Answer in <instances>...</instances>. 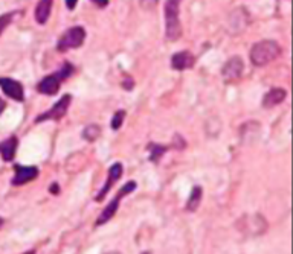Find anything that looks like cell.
I'll return each mask as SVG.
<instances>
[{"mask_svg": "<svg viewBox=\"0 0 293 254\" xmlns=\"http://www.w3.org/2000/svg\"><path fill=\"white\" fill-rule=\"evenodd\" d=\"M281 46L275 40H263L255 43L251 52H249V58L255 67H263L272 61H275L281 55Z\"/></svg>", "mask_w": 293, "mask_h": 254, "instance_id": "cell-1", "label": "cell"}, {"mask_svg": "<svg viewBox=\"0 0 293 254\" xmlns=\"http://www.w3.org/2000/svg\"><path fill=\"white\" fill-rule=\"evenodd\" d=\"M75 72V67L73 64L69 63V61H64L61 67L52 75H48L45 76L37 85V90L38 93L41 95H46V96H55L60 90V87L63 84V81H66L68 78L73 75Z\"/></svg>", "mask_w": 293, "mask_h": 254, "instance_id": "cell-2", "label": "cell"}, {"mask_svg": "<svg viewBox=\"0 0 293 254\" xmlns=\"http://www.w3.org/2000/svg\"><path fill=\"white\" fill-rule=\"evenodd\" d=\"M180 2L182 0H165V38L168 41H176L182 37Z\"/></svg>", "mask_w": 293, "mask_h": 254, "instance_id": "cell-3", "label": "cell"}, {"mask_svg": "<svg viewBox=\"0 0 293 254\" xmlns=\"http://www.w3.org/2000/svg\"><path fill=\"white\" fill-rule=\"evenodd\" d=\"M136 187H138L136 181H128V183H125V184L122 186V189L116 193V196L113 198V200L104 207V210L101 212V215L98 216V219L95 221V227H101V225L107 224L108 221H110V219L116 215L118 208H119V203H121L122 198L127 196V195H130V193H133V192L136 190Z\"/></svg>", "mask_w": 293, "mask_h": 254, "instance_id": "cell-4", "label": "cell"}, {"mask_svg": "<svg viewBox=\"0 0 293 254\" xmlns=\"http://www.w3.org/2000/svg\"><path fill=\"white\" fill-rule=\"evenodd\" d=\"M86 29L81 28V26H73V28H69L64 34L58 38L57 41V50L64 53L70 49H78L81 48L84 41H86Z\"/></svg>", "mask_w": 293, "mask_h": 254, "instance_id": "cell-5", "label": "cell"}, {"mask_svg": "<svg viewBox=\"0 0 293 254\" xmlns=\"http://www.w3.org/2000/svg\"><path fill=\"white\" fill-rule=\"evenodd\" d=\"M70 104H72V96L69 93L61 96L60 101H57L55 104H53V107L51 110H48V111L38 114L35 117L34 122L35 124H41V122H46V120H60V119H63L64 116L68 114Z\"/></svg>", "mask_w": 293, "mask_h": 254, "instance_id": "cell-6", "label": "cell"}, {"mask_svg": "<svg viewBox=\"0 0 293 254\" xmlns=\"http://www.w3.org/2000/svg\"><path fill=\"white\" fill-rule=\"evenodd\" d=\"M244 72V63L243 60L235 55L231 60H227L222 67V78L224 82H237L243 76Z\"/></svg>", "mask_w": 293, "mask_h": 254, "instance_id": "cell-7", "label": "cell"}, {"mask_svg": "<svg viewBox=\"0 0 293 254\" xmlns=\"http://www.w3.org/2000/svg\"><path fill=\"white\" fill-rule=\"evenodd\" d=\"M122 174H124L122 163H121V161H115L112 166H110V169H108L107 180H105V183H104V186H103V189L100 190V193L95 196V201L101 203L104 198H105V195L108 193V190H110L112 187H113V184L122 176Z\"/></svg>", "mask_w": 293, "mask_h": 254, "instance_id": "cell-8", "label": "cell"}, {"mask_svg": "<svg viewBox=\"0 0 293 254\" xmlns=\"http://www.w3.org/2000/svg\"><path fill=\"white\" fill-rule=\"evenodd\" d=\"M0 88L8 97L17 102H25V88L20 81L13 78H0Z\"/></svg>", "mask_w": 293, "mask_h": 254, "instance_id": "cell-9", "label": "cell"}, {"mask_svg": "<svg viewBox=\"0 0 293 254\" xmlns=\"http://www.w3.org/2000/svg\"><path fill=\"white\" fill-rule=\"evenodd\" d=\"M14 178H13V186H23L29 181H34L40 175V169L37 166H21V164H14Z\"/></svg>", "mask_w": 293, "mask_h": 254, "instance_id": "cell-10", "label": "cell"}, {"mask_svg": "<svg viewBox=\"0 0 293 254\" xmlns=\"http://www.w3.org/2000/svg\"><path fill=\"white\" fill-rule=\"evenodd\" d=\"M194 64H195V58L190 50L176 52L171 57V67L174 70H179V72L194 67Z\"/></svg>", "mask_w": 293, "mask_h": 254, "instance_id": "cell-11", "label": "cell"}, {"mask_svg": "<svg viewBox=\"0 0 293 254\" xmlns=\"http://www.w3.org/2000/svg\"><path fill=\"white\" fill-rule=\"evenodd\" d=\"M287 97V90L286 88H281V87H274L263 96V107L264 108H272L276 107L279 104H283Z\"/></svg>", "mask_w": 293, "mask_h": 254, "instance_id": "cell-12", "label": "cell"}, {"mask_svg": "<svg viewBox=\"0 0 293 254\" xmlns=\"http://www.w3.org/2000/svg\"><path fill=\"white\" fill-rule=\"evenodd\" d=\"M53 0H38L34 11V18L38 25H46L52 13Z\"/></svg>", "mask_w": 293, "mask_h": 254, "instance_id": "cell-13", "label": "cell"}, {"mask_svg": "<svg viewBox=\"0 0 293 254\" xmlns=\"http://www.w3.org/2000/svg\"><path fill=\"white\" fill-rule=\"evenodd\" d=\"M17 146H18L17 136H11L6 140L0 142V156H2L3 161H13L14 160Z\"/></svg>", "mask_w": 293, "mask_h": 254, "instance_id": "cell-14", "label": "cell"}, {"mask_svg": "<svg viewBox=\"0 0 293 254\" xmlns=\"http://www.w3.org/2000/svg\"><path fill=\"white\" fill-rule=\"evenodd\" d=\"M202 198H203V189H202L200 186H194L192 189H191L188 203H187V210L188 212H195V210H197L200 203H202Z\"/></svg>", "mask_w": 293, "mask_h": 254, "instance_id": "cell-15", "label": "cell"}, {"mask_svg": "<svg viewBox=\"0 0 293 254\" xmlns=\"http://www.w3.org/2000/svg\"><path fill=\"white\" fill-rule=\"evenodd\" d=\"M148 151H150V161L157 163L162 157H164V154L168 151V146L159 145V143H150Z\"/></svg>", "mask_w": 293, "mask_h": 254, "instance_id": "cell-16", "label": "cell"}, {"mask_svg": "<svg viewBox=\"0 0 293 254\" xmlns=\"http://www.w3.org/2000/svg\"><path fill=\"white\" fill-rule=\"evenodd\" d=\"M100 136H101V127L100 125H95V124L87 125V127L84 128V131H83V139L90 142V143L95 142Z\"/></svg>", "mask_w": 293, "mask_h": 254, "instance_id": "cell-17", "label": "cell"}, {"mask_svg": "<svg viewBox=\"0 0 293 254\" xmlns=\"http://www.w3.org/2000/svg\"><path fill=\"white\" fill-rule=\"evenodd\" d=\"M125 116H127V113L124 111V110H119V111H116L113 114V117H112V129L113 131H118L119 128L122 127Z\"/></svg>", "mask_w": 293, "mask_h": 254, "instance_id": "cell-18", "label": "cell"}, {"mask_svg": "<svg viewBox=\"0 0 293 254\" xmlns=\"http://www.w3.org/2000/svg\"><path fill=\"white\" fill-rule=\"evenodd\" d=\"M16 14H17V13H8V14L0 16V35L3 34V31H5L11 23H13V20H14Z\"/></svg>", "mask_w": 293, "mask_h": 254, "instance_id": "cell-19", "label": "cell"}, {"mask_svg": "<svg viewBox=\"0 0 293 254\" xmlns=\"http://www.w3.org/2000/svg\"><path fill=\"white\" fill-rule=\"evenodd\" d=\"M174 139H176V140H179V142H174V146H176L177 149H183V148L187 146V143H185V139H183V137H180L179 134H176V136H174Z\"/></svg>", "mask_w": 293, "mask_h": 254, "instance_id": "cell-20", "label": "cell"}, {"mask_svg": "<svg viewBox=\"0 0 293 254\" xmlns=\"http://www.w3.org/2000/svg\"><path fill=\"white\" fill-rule=\"evenodd\" d=\"M92 3L96 5L98 8H101V9H103V8H105L108 3H110V0H92Z\"/></svg>", "mask_w": 293, "mask_h": 254, "instance_id": "cell-21", "label": "cell"}, {"mask_svg": "<svg viewBox=\"0 0 293 254\" xmlns=\"http://www.w3.org/2000/svg\"><path fill=\"white\" fill-rule=\"evenodd\" d=\"M159 0H140V5L145 6V8H153Z\"/></svg>", "mask_w": 293, "mask_h": 254, "instance_id": "cell-22", "label": "cell"}, {"mask_svg": "<svg viewBox=\"0 0 293 254\" xmlns=\"http://www.w3.org/2000/svg\"><path fill=\"white\" fill-rule=\"evenodd\" d=\"M122 87L125 88V90H132V88L135 87V81L130 79V78H127L125 81H122Z\"/></svg>", "mask_w": 293, "mask_h": 254, "instance_id": "cell-23", "label": "cell"}, {"mask_svg": "<svg viewBox=\"0 0 293 254\" xmlns=\"http://www.w3.org/2000/svg\"><path fill=\"white\" fill-rule=\"evenodd\" d=\"M51 193H52V195H58V193H60V186H58L57 183H53V184L51 186Z\"/></svg>", "mask_w": 293, "mask_h": 254, "instance_id": "cell-24", "label": "cell"}, {"mask_svg": "<svg viewBox=\"0 0 293 254\" xmlns=\"http://www.w3.org/2000/svg\"><path fill=\"white\" fill-rule=\"evenodd\" d=\"M77 3H78V0H66V6H68L69 9H75Z\"/></svg>", "mask_w": 293, "mask_h": 254, "instance_id": "cell-25", "label": "cell"}, {"mask_svg": "<svg viewBox=\"0 0 293 254\" xmlns=\"http://www.w3.org/2000/svg\"><path fill=\"white\" fill-rule=\"evenodd\" d=\"M5 108H6V102L3 101V99H0V114L5 111Z\"/></svg>", "mask_w": 293, "mask_h": 254, "instance_id": "cell-26", "label": "cell"}, {"mask_svg": "<svg viewBox=\"0 0 293 254\" xmlns=\"http://www.w3.org/2000/svg\"><path fill=\"white\" fill-rule=\"evenodd\" d=\"M2 225H3V219L0 218V228H2Z\"/></svg>", "mask_w": 293, "mask_h": 254, "instance_id": "cell-27", "label": "cell"}]
</instances>
